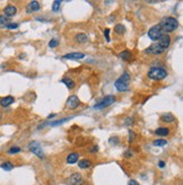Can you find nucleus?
I'll return each instance as SVG.
<instances>
[{"label":"nucleus","instance_id":"38","mask_svg":"<svg viewBox=\"0 0 183 185\" xmlns=\"http://www.w3.org/2000/svg\"><path fill=\"white\" fill-rule=\"evenodd\" d=\"M0 119H1V113H0Z\"/></svg>","mask_w":183,"mask_h":185},{"label":"nucleus","instance_id":"31","mask_svg":"<svg viewBox=\"0 0 183 185\" xmlns=\"http://www.w3.org/2000/svg\"><path fill=\"white\" fill-rule=\"evenodd\" d=\"M109 33H110V30H109V28H106V30H104V36L106 37L107 42H110V36H109Z\"/></svg>","mask_w":183,"mask_h":185},{"label":"nucleus","instance_id":"29","mask_svg":"<svg viewBox=\"0 0 183 185\" xmlns=\"http://www.w3.org/2000/svg\"><path fill=\"white\" fill-rule=\"evenodd\" d=\"M6 27L8 28V30H15V28H17L18 27V24L17 23H9L6 25Z\"/></svg>","mask_w":183,"mask_h":185},{"label":"nucleus","instance_id":"21","mask_svg":"<svg viewBox=\"0 0 183 185\" xmlns=\"http://www.w3.org/2000/svg\"><path fill=\"white\" fill-rule=\"evenodd\" d=\"M114 32L116 34L122 35L124 32H126V27H124V25H122V24H118V25L114 26Z\"/></svg>","mask_w":183,"mask_h":185},{"label":"nucleus","instance_id":"10","mask_svg":"<svg viewBox=\"0 0 183 185\" xmlns=\"http://www.w3.org/2000/svg\"><path fill=\"white\" fill-rule=\"evenodd\" d=\"M83 58H85V54L81 52H70L64 56V59H69V60H79Z\"/></svg>","mask_w":183,"mask_h":185},{"label":"nucleus","instance_id":"19","mask_svg":"<svg viewBox=\"0 0 183 185\" xmlns=\"http://www.w3.org/2000/svg\"><path fill=\"white\" fill-rule=\"evenodd\" d=\"M131 56H132L131 52L129 51V50H124V51H122L120 53V58H121L123 61H130Z\"/></svg>","mask_w":183,"mask_h":185},{"label":"nucleus","instance_id":"27","mask_svg":"<svg viewBox=\"0 0 183 185\" xmlns=\"http://www.w3.org/2000/svg\"><path fill=\"white\" fill-rule=\"evenodd\" d=\"M19 151H21V148H19V147H11V148L9 149L8 152L10 155H14V154H17Z\"/></svg>","mask_w":183,"mask_h":185},{"label":"nucleus","instance_id":"20","mask_svg":"<svg viewBox=\"0 0 183 185\" xmlns=\"http://www.w3.org/2000/svg\"><path fill=\"white\" fill-rule=\"evenodd\" d=\"M61 81L64 82V85L68 87L69 89H73L74 87H75V82H74V80H73V79H70V78L64 77V78H62V80H61Z\"/></svg>","mask_w":183,"mask_h":185},{"label":"nucleus","instance_id":"22","mask_svg":"<svg viewBox=\"0 0 183 185\" xmlns=\"http://www.w3.org/2000/svg\"><path fill=\"white\" fill-rule=\"evenodd\" d=\"M175 120V117L172 114H163L162 115V121L163 122H166V123H171V122H173Z\"/></svg>","mask_w":183,"mask_h":185},{"label":"nucleus","instance_id":"26","mask_svg":"<svg viewBox=\"0 0 183 185\" xmlns=\"http://www.w3.org/2000/svg\"><path fill=\"white\" fill-rule=\"evenodd\" d=\"M9 24V18L5 15H0V25H7Z\"/></svg>","mask_w":183,"mask_h":185},{"label":"nucleus","instance_id":"3","mask_svg":"<svg viewBox=\"0 0 183 185\" xmlns=\"http://www.w3.org/2000/svg\"><path fill=\"white\" fill-rule=\"evenodd\" d=\"M149 79H153V80H163L167 77V71L164 68L161 67H152L147 72Z\"/></svg>","mask_w":183,"mask_h":185},{"label":"nucleus","instance_id":"30","mask_svg":"<svg viewBox=\"0 0 183 185\" xmlns=\"http://www.w3.org/2000/svg\"><path fill=\"white\" fill-rule=\"evenodd\" d=\"M135 139V132L133 131H129V142H132V140Z\"/></svg>","mask_w":183,"mask_h":185},{"label":"nucleus","instance_id":"11","mask_svg":"<svg viewBox=\"0 0 183 185\" xmlns=\"http://www.w3.org/2000/svg\"><path fill=\"white\" fill-rule=\"evenodd\" d=\"M81 182H83V176L79 173H75L69 177V183L71 185H79L81 184Z\"/></svg>","mask_w":183,"mask_h":185},{"label":"nucleus","instance_id":"12","mask_svg":"<svg viewBox=\"0 0 183 185\" xmlns=\"http://www.w3.org/2000/svg\"><path fill=\"white\" fill-rule=\"evenodd\" d=\"M4 13H5V16H6V17L10 18L16 15L17 8H16L15 6H13V5H8V6H6V8L4 9Z\"/></svg>","mask_w":183,"mask_h":185},{"label":"nucleus","instance_id":"6","mask_svg":"<svg viewBox=\"0 0 183 185\" xmlns=\"http://www.w3.org/2000/svg\"><path fill=\"white\" fill-rule=\"evenodd\" d=\"M28 148H30V150L32 151L34 155L38 156V158H44V154H43L42 147H41V145H40L38 142H36V141L31 142Z\"/></svg>","mask_w":183,"mask_h":185},{"label":"nucleus","instance_id":"17","mask_svg":"<svg viewBox=\"0 0 183 185\" xmlns=\"http://www.w3.org/2000/svg\"><path fill=\"white\" fill-rule=\"evenodd\" d=\"M75 40H76L78 43L84 44V43H86V42H87L88 37H87V35H86L85 33H79V34H77V35H76Z\"/></svg>","mask_w":183,"mask_h":185},{"label":"nucleus","instance_id":"14","mask_svg":"<svg viewBox=\"0 0 183 185\" xmlns=\"http://www.w3.org/2000/svg\"><path fill=\"white\" fill-rule=\"evenodd\" d=\"M14 102H15V98H14L13 96H6V97H4V98L0 100V105L2 107H7L10 104H13Z\"/></svg>","mask_w":183,"mask_h":185},{"label":"nucleus","instance_id":"18","mask_svg":"<svg viewBox=\"0 0 183 185\" xmlns=\"http://www.w3.org/2000/svg\"><path fill=\"white\" fill-rule=\"evenodd\" d=\"M170 133V130L167 128H158L156 131H155V134H157L159 137H165V136H168Z\"/></svg>","mask_w":183,"mask_h":185},{"label":"nucleus","instance_id":"35","mask_svg":"<svg viewBox=\"0 0 183 185\" xmlns=\"http://www.w3.org/2000/svg\"><path fill=\"white\" fill-rule=\"evenodd\" d=\"M124 156H126V157H131V156H132V151L131 150H127V152L124 154Z\"/></svg>","mask_w":183,"mask_h":185},{"label":"nucleus","instance_id":"37","mask_svg":"<svg viewBox=\"0 0 183 185\" xmlns=\"http://www.w3.org/2000/svg\"><path fill=\"white\" fill-rule=\"evenodd\" d=\"M158 166H159L161 168H163L164 166H165V163H164V161H159V163H158Z\"/></svg>","mask_w":183,"mask_h":185},{"label":"nucleus","instance_id":"1","mask_svg":"<svg viewBox=\"0 0 183 185\" xmlns=\"http://www.w3.org/2000/svg\"><path fill=\"white\" fill-rule=\"evenodd\" d=\"M158 26L161 27L163 34H167V33L174 32V30L179 27V22H178V19H175L174 17H165L161 21V23L158 24Z\"/></svg>","mask_w":183,"mask_h":185},{"label":"nucleus","instance_id":"9","mask_svg":"<svg viewBox=\"0 0 183 185\" xmlns=\"http://www.w3.org/2000/svg\"><path fill=\"white\" fill-rule=\"evenodd\" d=\"M163 52H164V50H162L161 47L158 46L157 43H153L150 46H148L145 50V53H147V54H161Z\"/></svg>","mask_w":183,"mask_h":185},{"label":"nucleus","instance_id":"5","mask_svg":"<svg viewBox=\"0 0 183 185\" xmlns=\"http://www.w3.org/2000/svg\"><path fill=\"white\" fill-rule=\"evenodd\" d=\"M162 35H163V32H162V30H161V27H159L158 25L153 26V27L148 30V36L152 41H158Z\"/></svg>","mask_w":183,"mask_h":185},{"label":"nucleus","instance_id":"7","mask_svg":"<svg viewBox=\"0 0 183 185\" xmlns=\"http://www.w3.org/2000/svg\"><path fill=\"white\" fill-rule=\"evenodd\" d=\"M79 105H80V100L76 95L69 96V98L67 99V103H66V106L69 110H76L77 107H79Z\"/></svg>","mask_w":183,"mask_h":185},{"label":"nucleus","instance_id":"23","mask_svg":"<svg viewBox=\"0 0 183 185\" xmlns=\"http://www.w3.org/2000/svg\"><path fill=\"white\" fill-rule=\"evenodd\" d=\"M0 167L5 169V171H11L14 168V165L11 163H9V161H6V163H2L0 165Z\"/></svg>","mask_w":183,"mask_h":185},{"label":"nucleus","instance_id":"25","mask_svg":"<svg viewBox=\"0 0 183 185\" xmlns=\"http://www.w3.org/2000/svg\"><path fill=\"white\" fill-rule=\"evenodd\" d=\"M60 5H61V1H59V0H57V1L53 2V5H52V10H53L54 13H57V11H59L60 10Z\"/></svg>","mask_w":183,"mask_h":185},{"label":"nucleus","instance_id":"15","mask_svg":"<svg viewBox=\"0 0 183 185\" xmlns=\"http://www.w3.org/2000/svg\"><path fill=\"white\" fill-rule=\"evenodd\" d=\"M78 159H79V156H78V154H76V152H71V154H69L68 156H67V163L70 164V165H73V164H76L77 161H78Z\"/></svg>","mask_w":183,"mask_h":185},{"label":"nucleus","instance_id":"13","mask_svg":"<svg viewBox=\"0 0 183 185\" xmlns=\"http://www.w3.org/2000/svg\"><path fill=\"white\" fill-rule=\"evenodd\" d=\"M40 8H41V5H40V2L36 1V0H34V1H31L30 4H28L26 10H27V13H34V11L40 10Z\"/></svg>","mask_w":183,"mask_h":185},{"label":"nucleus","instance_id":"34","mask_svg":"<svg viewBox=\"0 0 183 185\" xmlns=\"http://www.w3.org/2000/svg\"><path fill=\"white\" fill-rule=\"evenodd\" d=\"M128 185H139V183L137 181H135V180H131V181H129Z\"/></svg>","mask_w":183,"mask_h":185},{"label":"nucleus","instance_id":"8","mask_svg":"<svg viewBox=\"0 0 183 185\" xmlns=\"http://www.w3.org/2000/svg\"><path fill=\"white\" fill-rule=\"evenodd\" d=\"M170 44H171V36L168 34H163L162 36L159 37V40H158V42H157V45L161 47L162 50H164V51L170 46Z\"/></svg>","mask_w":183,"mask_h":185},{"label":"nucleus","instance_id":"36","mask_svg":"<svg viewBox=\"0 0 183 185\" xmlns=\"http://www.w3.org/2000/svg\"><path fill=\"white\" fill-rule=\"evenodd\" d=\"M98 150V147L97 146H94L92 149H90V152H96Z\"/></svg>","mask_w":183,"mask_h":185},{"label":"nucleus","instance_id":"24","mask_svg":"<svg viewBox=\"0 0 183 185\" xmlns=\"http://www.w3.org/2000/svg\"><path fill=\"white\" fill-rule=\"evenodd\" d=\"M166 143H167V141L164 140V139H157V140H155V141H154V146L163 147V146H165Z\"/></svg>","mask_w":183,"mask_h":185},{"label":"nucleus","instance_id":"33","mask_svg":"<svg viewBox=\"0 0 183 185\" xmlns=\"http://www.w3.org/2000/svg\"><path fill=\"white\" fill-rule=\"evenodd\" d=\"M131 123H133V119L129 117V119L126 120V125H131Z\"/></svg>","mask_w":183,"mask_h":185},{"label":"nucleus","instance_id":"16","mask_svg":"<svg viewBox=\"0 0 183 185\" xmlns=\"http://www.w3.org/2000/svg\"><path fill=\"white\" fill-rule=\"evenodd\" d=\"M78 166H79V168H81V169H87L88 167H90L92 166V161H90V159H81V160H78Z\"/></svg>","mask_w":183,"mask_h":185},{"label":"nucleus","instance_id":"4","mask_svg":"<svg viewBox=\"0 0 183 185\" xmlns=\"http://www.w3.org/2000/svg\"><path fill=\"white\" fill-rule=\"evenodd\" d=\"M115 102V97L113 95H109V96H105L103 97V99H101L98 103L95 104L94 108L95 110H102V108H105L107 106H110L111 104H113Z\"/></svg>","mask_w":183,"mask_h":185},{"label":"nucleus","instance_id":"2","mask_svg":"<svg viewBox=\"0 0 183 185\" xmlns=\"http://www.w3.org/2000/svg\"><path fill=\"white\" fill-rule=\"evenodd\" d=\"M114 86L119 91H129V86H130V75L128 72H123L120 76L119 79L115 80Z\"/></svg>","mask_w":183,"mask_h":185},{"label":"nucleus","instance_id":"32","mask_svg":"<svg viewBox=\"0 0 183 185\" xmlns=\"http://www.w3.org/2000/svg\"><path fill=\"white\" fill-rule=\"evenodd\" d=\"M66 121H68V119H64V120H60V121H57V122H53L52 125H58L59 123L61 124V123H64V122H66Z\"/></svg>","mask_w":183,"mask_h":185},{"label":"nucleus","instance_id":"28","mask_svg":"<svg viewBox=\"0 0 183 185\" xmlns=\"http://www.w3.org/2000/svg\"><path fill=\"white\" fill-rule=\"evenodd\" d=\"M59 45V41L57 39H52L50 42H49V46L50 47H55V46H58Z\"/></svg>","mask_w":183,"mask_h":185}]
</instances>
